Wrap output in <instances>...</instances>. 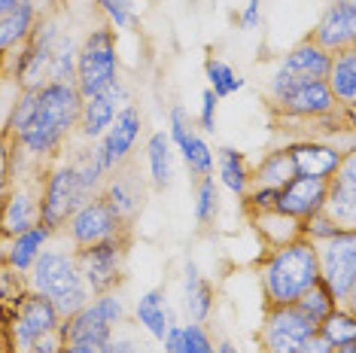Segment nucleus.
Here are the masks:
<instances>
[{"label": "nucleus", "mask_w": 356, "mask_h": 353, "mask_svg": "<svg viewBox=\"0 0 356 353\" xmlns=\"http://www.w3.org/2000/svg\"><path fill=\"white\" fill-rule=\"evenodd\" d=\"M213 284L201 274L195 262L183 265V311L189 314L192 323H207L210 314H213Z\"/></svg>", "instance_id": "nucleus-25"}, {"label": "nucleus", "mask_w": 356, "mask_h": 353, "mask_svg": "<svg viewBox=\"0 0 356 353\" xmlns=\"http://www.w3.org/2000/svg\"><path fill=\"white\" fill-rule=\"evenodd\" d=\"M113 31H131L137 25V0H95Z\"/></svg>", "instance_id": "nucleus-36"}, {"label": "nucleus", "mask_w": 356, "mask_h": 353, "mask_svg": "<svg viewBox=\"0 0 356 353\" xmlns=\"http://www.w3.org/2000/svg\"><path fill=\"white\" fill-rule=\"evenodd\" d=\"M314 247H317L320 284L329 290L338 308L353 311L356 308V231H341V235Z\"/></svg>", "instance_id": "nucleus-5"}, {"label": "nucleus", "mask_w": 356, "mask_h": 353, "mask_svg": "<svg viewBox=\"0 0 356 353\" xmlns=\"http://www.w3.org/2000/svg\"><path fill=\"white\" fill-rule=\"evenodd\" d=\"M76 52H79L76 37L64 28L58 46H55L52 64H49V83H74L76 79Z\"/></svg>", "instance_id": "nucleus-34"}, {"label": "nucleus", "mask_w": 356, "mask_h": 353, "mask_svg": "<svg viewBox=\"0 0 356 353\" xmlns=\"http://www.w3.org/2000/svg\"><path fill=\"white\" fill-rule=\"evenodd\" d=\"M116 79H119V40H116V31L107 28V25H98L79 40L74 85L83 98H92V95L110 88Z\"/></svg>", "instance_id": "nucleus-4"}, {"label": "nucleus", "mask_w": 356, "mask_h": 353, "mask_svg": "<svg viewBox=\"0 0 356 353\" xmlns=\"http://www.w3.org/2000/svg\"><path fill=\"white\" fill-rule=\"evenodd\" d=\"M241 202L247 204V213H262V211H274V204H277V189H262V186H250L247 195L241 198Z\"/></svg>", "instance_id": "nucleus-39"}, {"label": "nucleus", "mask_w": 356, "mask_h": 353, "mask_svg": "<svg viewBox=\"0 0 356 353\" xmlns=\"http://www.w3.org/2000/svg\"><path fill=\"white\" fill-rule=\"evenodd\" d=\"M64 353H98V347H88V344H67Z\"/></svg>", "instance_id": "nucleus-44"}, {"label": "nucleus", "mask_w": 356, "mask_h": 353, "mask_svg": "<svg viewBox=\"0 0 356 353\" xmlns=\"http://www.w3.org/2000/svg\"><path fill=\"white\" fill-rule=\"evenodd\" d=\"M311 338H317V323H311L296 304L265 308V320L259 329L262 353H298Z\"/></svg>", "instance_id": "nucleus-12"}, {"label": "nucleus", "mask_w": 356, "mask_h": 353, "mask_svg": "<svg viewBox=\"0 0 356 353\" xmlns=\"http://www.w3.org/2000/svg\"><path fill=\"white\" fill-rule=\"evenodd\" d=\"M259 284L268 308L277 304H296L311 286L320 284L317 247L311 240L298 238L280 247H268L259 259Z\"/></svg>", "instance_id": "nucleus-1"}, {"label": "nucleus", "mask_w": 356, "mask_h": 353, "mask_svg": "<svg viewBox=\"0 0 356 353\" xmlns=\"http://www.w3.org/2000/svg\"><path fill=\"white\" fill-rule=\"evenodd\" d=\"M216 353H241L232 341H216Z\"/></svg>", "instance_id": "nucleus-45"}, {"label": "nucleus", "mask_w": 356, "mask_h": 353, "mask_svg": "<svg viewBox=\"0 0 356 353\" xmlns=\"http://www.w3.org/2000/svg\"><path fill=\"white\" fill-rule=\"evenodd\" d=\"M134 320H137V326H140L152 341L165 338L168 326L177 323V317H174V311H171V302H168L165 286H152V290L140 293V299L134 302Z\"/></svg>", "instance_id": "nucleus-22"}, {"label": "nucleus", "mask_w": 356, "mask_h": 353, "mask_svg": "<svg viewBox=\"0 0 356 353\" xmlns=\"http://www.w3.org/2000/svg\"><path fill=\"white\" fill-rule=\"evenodd\" d=\"M40 186L43 171L10 174V186L0 198V238H15L40 222Z\"/></svg>", "instance_id": "nucleus-9"}, {"label": "nucleus", "mask_w": 356, "mask_h": 353, "mask_svg": "<svg viewBox=\"0 0 356 353\" xmlns=\"http://www.w3.org/2000/svg\"><path fill=\"white\" fill-rule=\"evenodd\" d=\"M323 213L344 231H356V156L353 149L344 156L341 167L329 176Z\"/></svg>", "instance_id": "nucleus-16"}, {"label": "nucleus", "mask_w": 356, "mask_h": 353, "mask_svg": "<svg viewBox=\"0 0 356 353\" xmlns=\"http://www.w3.org/2000/svg\"><path fill=\"white\" fill-rule=\"evenodd\" d=\"M332 353H356V341L353 344H341V347H335Z\"/></svg>", "instance_id": "nucleus-46"}, {"label": "nucleus", "mask_w": 356, "mask_h": 353, "mask_svg": "<svg viewBox=\"0 0 356 353\" xmlns=\"http://www.w3.org/2000/svg\"><path fill=\"white\" fill-rule=\"evenodd\" d=\"M40 3L37 0H22L13 10L0 13V58L10 55L13 49H19L25 40L34 34L37 22H40Z\"/></svg>", "instance_id": "nucleus-23"}, {"label": "nucleus", "mask_w": 356, "mask_h": 353, "mask_svg": "<svg viewBox=\"0 0 356 353\" xmlns=\"http://www.w3.org/2000/svg\"><path fill=\"white\" fill-rule=\"evenodd\" d=\"M125 302L119 290L104 293V295H92V302L86 308H79L74 317H67L61 323L64 338L67 344H88V347H101L104 341L113 338L119 326L125 323Z\"/></svg>", "instance_id": "nucleus-6"}, {"label": "nucleus", "mask_w": 356, "mask_h": 353, "mask_svg": "<svg viewBox=\"0 0 356 353\" xmlns=\"http://www.w3.org/2000/svg\"><path fill=\"white\" fill-rule=\"evenodd\" d=\"M168 138H171L174 152H180V158H183V165L189 167V174H195V176L213 174L216 152L210 149V143L204 138H201V131L189 119L183 104H174V107L168 110Z\"/></svg>", "instance_id": "nucleus-14"}, {"label": "nucleus", "mask_w": 356, "mask_h": 353, "mask_svg": "<svg viewBox=\"0 0 356 353\" xmlns=\"http://www.w3.org/2000/svg\"><path fill=\"white\" fill-rule=\"evenodd\" d=\"M271 110L280 119L293 122H332L344 113L332 98L326 79H293L277 98H271Z\"/></svg>", "instance_id": "nucleus-8"}, {"label": "nucleus", "mask_w": 356, "mask_h": 353, "mask_svg": "<svg viewBox=\"0 0 356 353\" xmlns=\"http://www.w3.org/2000/svg\"><path fill=\"white\" fill-rule=\"evenodd\" d=\"M326 183L320 176H293L280 192H277V204L274 211H280L283 216H293L296 222H305L307 216L320 213L323 202H326Z\"/></svg>", "instance_id": "nucleus-19"}, {"label": "nucleus", "mask_w": 356, "mask_h": 353, "mask_svg": "<svg viewBox=\"0 0 356 353\" xmlns=\"http://www.w3.org/2000/svg\"><path fill=\"white\" fill-rule=\"evenodd\" d=\"M250 220H253L259 235H262L265 247H280L302 238V222H296L293 216H283L280 211H262V213H253Z\"/></svg>", "instance_id": "nucleus-30"}, {"label": "nucleus", "mask_w": 356, "mask_h": 353, "mask_svg": "<svg viewBox=\"0 0 356 353\" xmlns=\"http://www.w3.org/2000/svg\"><path fill=\"white\" fill-rule=\"evenodd\" d=\"M101 195L107 198L113 211L131 226L134 216L143 211V195H147V189H143L140 176H134L128 167H119V171H113L107 180H104Z\"/></svg>", "instance_id": "nucleus-21"}, {"label": "nucleus", "mask_w": 356, "mask_h": 353, "mask_svg": "<svg viewBox=\"0 0 356 353\" xmlns=\"http://www.w3.org/2000/svg\"><path fill=\"white\" fill-rule=\"evenodd\" d=\"M25 286L28 293H37L43 299H49L55 304V311L67 320L74 317L79 308H86L92 302L83 274H79L76 265V253L74 247H46L40 253V259L34 262V268L25 274Z\"/></svg>", "instance_id": "nucleus-2"}, {"label": "nucleus", "mask_w": 356, "mask_h": 353, "mask_svg": "<svg viewBox=\"0 0 356 353\" xmlns=\"http://www.w3.org/2000/svg\"><path fill=\"white\" fill-rule=\"evenodd\" d=\"M296 308L302 311V314H305L307 320H311V323H317V326H320L323 320H326V317L332 314V311L338 308V304H335V299L329 295L326 286L317 284V286H311V290H307V293L302 295V299L296 302Z\"/></svg>", "instance_id": "nucleus-35"}, {"label": "nucleus", "mask_w": 356, "mask_h": 353, "mask_svg": "<svg viewBox=\"0 0 356 353\" xmlns=\"http://www.w3.org/2000/svg\"><path fill=\"white\" fill-rule=\"evenodd\" d=\"M88 198H92V192L86 189L76 162L61 152L43 171V186H40V222L49 226L55 235H58L64 229V222L70 220V213L83 202H88Z\"/></svg>", "instance_id": "nucleus-3"}, {"label": "nucleus", "mask_w": 356, "mask_h": 353, "mask_svg": "<svg viewBox=\"0 0 356 353\" xmlns=\"http://www.w3.org/2000/svg\"><path fill=\"white\" fill-rule=\"evenodd\" d=\"M128 231H131V226L113 211L107 198L92 195L88 202H83L70 213V220L64 222V229L58 235H64L67 247L83 250V247L104 244V240H113V238H128Z\"/></svg>", "instance_id": "nucleus-7"}, {"label": "nucleus", "mask_w": 356, "mask_h": 353, "mask_svg": "<svg viewBox=\"0 0 356 353\" xmlns=\"http://www.w3.org/2000/svg\"><path fill=\"white\" fill-rule=\"evenodd\" d=\"M326 85H329L338 107H341L344 113H353V107H356V49L332 52Z\"/></svg>", "instance_id": "nucleus-26"}, {"label": "nucleus", "mask_w": 356, "mask_h": 353, "mask_svg": "<svg viewBox=\"0 0 356 353\" xmlns=\"http://www.w3.org/2000/svg\"><path fill=\"white\" fill-rule=\"evenodd\" d=\"M216 107H220V98L210 88H204L201 92V110H198V131H204V134L216 131Z\"/></svg>", "instance_id": "nucleus-40"}, {"label": "nucleus", "mask_w": 356, "mask_h": 353, "mask_svg": "<svg viewBox=\"0 0 356 353\" xmlns=\"http://www.w3.org/2000/svg\"><path fill=\"white\" fill-rule=\"evenodd\" d=\"M298 353H332V347H329L326 341H320V338H311Z\"/></svg>", "instance_id": "nucleus-43"}, {"label": "nucleus", "mask_w": 356, "mask_h": 353, "mask_svg": "<svg viewBox=\"0 0 356 353\" xmlns=\"http://www.w3.org/2000/svg\"><path fill=\"white\" fill-rule=\"evenodd\" d=\"M289 156H293V167L296 176H320V180H329L332 174L341 167L344 156L350 149H341L332 140H320V138H302L286 143Z\"/></svg>", "instance_id": "nucleus-18"}, {"label": "nucleus", "mask_w": 356, "mask_h": 353, "mask_svg": "<svg viewBox=\"0 0 356 353\" xmlns=\"http://www.w3.org/2000/svg\"><path fill=\"white\" fill-rule=\"evenodd\" d=\"M98 353H140V344H137L134 335H119V332H113V338L110 341H104Z\"/></svg>", "instance_id": "nucleus-41"}, {"label": "nucleus", "mask_w": 356, "mask_h": 353, "mask_svg": "<svg viewBox=\"0 0 356 353\" xmlns=\"http://www.w3.org/2000/svg\"><path fill=\"white\" fill-rule=\"evenodd\" d=\"M55 231L43 222L31 226L28 231H19L15 238H6V247H3V265L13 268L15 274H28L34 268V262L40 259V253L52 244Z\"/></svg>", "instance_id": "nucleus-20"}, {"label": "nucleus", "mask_w": 356, "mask_h": 353, "mask_svg": "<svg viewBox=\"0 0 356 353\" xmlns=\"http://www.w3.org/2000/svg\"><path fill=\"white\" fill-rule=\"evenodd\" d=\"M125 104H131V88H128L122 79H116L110 88L92 95V98H83V110H79V122H76L79 140L83 143L98 140Z\"/></svg>", "instance_id": "nucleus-15"}, {"label": "nucleus", "mask_w": 356, "mask_h": 353, "mask_svg": "<svg viewBox=\"0 0 356 353\" xmlns=\"http://www.w3.org/2000/svg\"><path fill=\"white\" fill-rule=\"evenodd\" d=\"M64 317L55 311L49 299L37 293H25L19 304L13 308L10 320V347L13 353H31L37 341H43L46 335H52L55 329H61Z\"/></svg>", "instance_id": "nucleus-11"}, {"label": "nucleus", "mask_w": 356, "mask_h": 353, "mask_svg": "<svg viewBox=\"0 0 356 353\" xmlns=\"http://www.w3.org/2000/svg\"><path fill=\"white\" fill-rule=\"evenodd\" d=\"M222 211V189L216 183L213 174L198 176V186H195V222L198 226H210L216 222V216Z\"/></svg>", "instance_id": "nucleus-33"}, {"label": "nucleus", "mask_w": 356, "mask_h": 353, "mask_svg": "<svg viewBox=\"0 0 356 353\" xmlns=\"http://www.w3.org/2000/svg\"><path fill=\"white\" fill-rule=\"evenodd\" d=\"M204 76H207V88H210V92H213L220 101L232 98V95H238L241 88L247 85V79L241 76L229 61L213 58V55H210V58L204 61Z\"/></svg>", "instance_id": "nucleus-31"}, {"label": "nucleus", "mask_w": 356, "mask_h": 353, "mask_svg": "<svg viewBox=\"0 0 356 353\" xmlns=\"http://www.w3.org/2000/svg\"><path fill=\"white\" fill-rule=\"evenodd\" d=\"M183 347L186 353H216V341L204 323H183Z\"/></svg>", "instance_id": "nucleus-37"}, {"label": "nucleus", "mask_w": 356, "mask_h": 353, "mask_svg": "<svg viewBox=\"0 0 356 353\" xmlns=\"http://www.w3.org/2000/svg\"><path fill=\"white\" fill-rule=\"evenodd\" d=\"M329 64H332V52H326L323 46H317L307 37L283 55L277 61V67H283L286 74H293L298 79H326Z\"/></svg>", "instance_id": "nucleus-24"}, {"label": "nucleus", "mask_w": 356, "mask_h": 353, "mask_svg": "<svg viewBox=\"0 0 356 353\" xmlns=\"http://www.w3.org/2000/svg\"><path fill=\"white\" fill-rule=\"evenodd\" d=\"M250 162L244 152H238L234 147H220L216 149V162H213V176L220 183V189H229L232 195L244 198L250 189Z\"/></svg>", "instance_id": "nucleus-27"}, {"label": "nucleus", "mask_w": 356, "mask_h": 353, "mask_svg": "<svg viewBox=\"0 0 356 353\" xmlns=\"http://www.w3.org/2000/svg\"><path fill=\"white\" fill-rule=\"evenodd\" d=\"M341 231H344V229H338L335 222H332L323 211H320V213H314V216H307V220L302 222V238H305V240H311V244H323V240L341 235Z\"/></svg>", "instance_id": "nucleus-38"}, {"label": "nucleus", "mask_w": 356, "mask_h": 353, "mask_svg": "<svg viewBox=\"0 0 356 353\" xmlns=\"http://www.w3.org/2000/svg\"><path fill=\"white\" fill-rule=\"evenodd\" d=\"M311 40L326 52L353 49L356 43V0H329Z\"/></svg>", "instance_id": "nucleus-17"}, {"label": "nucleus", "mask_w": 356, "mask_h": 353, "mask_svg": "<svg viewBox=\"0 0 356 353\" xmlns=\"http://www.w3.org/2000/svg\"><path fill=\"white\" fill-rule=\"evenodd\" d=\"M140 131H143L140 107H137V104H125V107L116 113V119L110 122L107 131L92 143L95 156H98V162H101L104 171H107V176L128 165L137 140H140Z\"/></svg>", "instance_id": "nucleus-13"}, {"label": "nucleus", "mask_w": 356, "mask_h": 353, "mask_svg": "<svg viewBox=\"0 0 356 353\" xmlns=\"http://www.w3.org/2000/svg\"><path fill=\"white\" fill-rule=\"evenodd\" d=\"M238 25L244 31H256L259 25H262V0H247L244 13H241Z\"/></svg>", "instance_id": "nucleus-42"}, {"label": "nucleus", "mask_w": 356, "mask_h": 353, "mask_svg": "<svg viewBox=\"0 0 356 353\" xmlns=\"http://www.w3.org/2000/svg\"><path fill=\"white\" fill-rule=\"evenodd\" d=\"M15 3H22V0H0V13H6V10H13Z\"/></svg>", "instance_id": "nucleus-47"}, {"label": "nucleus", "mask_w": 356, "mask_h": 353, "mask_svg": "<svg viewBox=\"0 0 356 353\" xmlns=\"http://www.w3.org/2000/svg\"><path fill=\"white\" fill-rule=\"evenodd\" d=\"M0 240H3V238H0Z\"/></svg>", "instance_id": "nucleus-48"}, {"label": "nucleus", "mask_w": 356, "mask_h": 353, "mask_svg": "<svg viewBox=\"0 0 356 353\" xmlns=\"http://www.w3.org/2000/svg\"><path fill=\"white\" fill-rule=\"evenodd\" d=\"M174 158H177V152L171 147L168 131H152L147 138V171H149L152 189L174 186Z\"/></svg>", "instance_id": "nucleus-29"}, {"label": "nucleus", "mask_w": 356, "mask_h": 353, "mask_svg": "<svg viewBox=\"0 0 356 353\" xmlns=\"http://www.w3.org/2000/svg\"><path fill=\"white\" fill-rule=\"evenodd\" d=\"M296 176L293 167V156H289V147H277L271 152H265L259 158V165L250 171V186H262V189H283L289 180Z\"/></svg>", "instance_id": "nucleus-28"}, {"label": "nucleus", "mask_w": 356, "mask_h": 353, "mask_svg": "<svg viewBox=\"0 0 356 353\" xmlns=\"http://www.w3.org/2000/svg\"><path fill=\"white\" fill-rule=\"evenodd\" d=\"M76 253L79 274H83L86 286L92 295L113 293L125 277V259H128V238H113L104 244L83 247Z\"/></svg>", "instance_id": "nucleus-10"}, {"label": "nucleus", "mask_w": 356, "mask_h": 353, "mask_svg": "<svg viewBox=\"0 0 356 353\" xmlns=\"http://www.w3.org/2000/svg\"><path fill=\"white\" fill-rule=\"evenodd\" d=\"M317 338L326 341L332 350L341 347V344H353V341H356V314H353V311L335 308V311H332V314L317 326Z\"/></svg>", "instance_id": "nucleus-32"}]
</instances>
